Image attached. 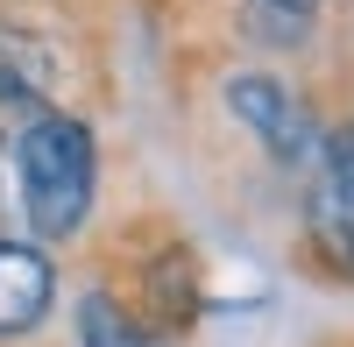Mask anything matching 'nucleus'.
<instances>
[{"mask_svg": "<svg viewBox=\"0 0 354 347\" xmlns=\"http://www.w3.org/2000/svg\"><path fill=\"white\" fill-rule=\"evenodd\" d=\"M78 347H170V333H156L142 312H128L121 298L93 283V291L78 298Z\"/></svg>", "mask_w": 354, "mask_h": 347, "instance_id": "obj_5", "label": "nucleus"}, {"mask_svg": "<svg viewBox=\"0 0 354 347\" xmlns=\"http://www.w3.org/2000/svg\"><path fill=\"white\" fill-rule=\"evenodd\" d=\"M57 50L36 36V28H15V21H0V106L8 113H43L57 100Z\"/></svg>", "mask_w": 354, "mask_h": 347, "instance_id": "obj_4", "label": "nucleus"}, {"mask_svg": "<svg viewBox=\"0 0 354 347\" xmlns=\"http://www.w3.org/2000/svg\"><path fill=\"white\" fill-rule=\"evenodd\" d=\"M305 241H312V255H319V270H326V276L354 283V220L333 206V191L312 198V213H305Z\"/></svg>", "mask_w": 354, "mask_h": 347, "instance_id": "obj_6", "label": "nucleus"}, {"mask_svg": "<svg viewBox=\"0 0 354 347\" xmlns=\"http://www.w3.org/2000/svg\"><path fill=\"white\" fill-rule=\"evenodd\" d=\"M227 113H234V121H241L277 163H305L312 142H319L305 100L290 93L283 78H270V71H234V78H227Z\"/></svg>", "mask_w": 354, "mask_h": 347, "instance_id": "obj_2", "label": "nucleus"}, {"mask_svg": "<svg viewBox=\"0 0 354 347\" xmlns=\"http://www.w3.org/2000/svg\"><path fill=\"white\" fill-rule=\"evenodd\" d=\"M15 191H21V220L43 241H71L93 220L100 198V142L93 128L64 106L28 113L15 135Z\"/></svg>", "mask_w": 354, "mask_h": 347, "instance_id": "obj_1", "label": "nucleus"}, {"mask_svg": "<svg viewBox=\"0 0 354 347\" xmlns=\"http://www.w3.org/2000/svg\"><path fill=\"white\" fill-rule=\"evenodd\" d=\"M262 8H283V15H305V21H312V15H319V0H262Z\"/></svg>", "mask_w": 354, "mask_h": 347, "instance_id": "obj_8", "label": "nucleus"}, {"mask_svg": "<svg viewBox=\"0 0 354 347\" xmlns=\"http://www.w3.org/2000/svg\"><path fill=\"white\" fill-rule=\"evenodd\" d=\"M319 156H326V191H333V206L354 220V121H340L326 142H319Z\"/></svg>", "mask_w": 354, "mask_h": 347, "instance_id": "obj_7", "label": "nucleus"}, {"mask_svg": "<svg viewBox=\"0 0 354 347\" xmlns=\"http://www.w3.org/2000/svg\"><path fill=\"white\" fill-rule=\"evenodd\" d=\"M57 305V263L36 241H8L0 234V340H21L50 319Z\"/></svg>", "mask_w": 354, "mask_h": 347, "instance_id": "obj_3", "label": "nucleus"}]
</instances>
